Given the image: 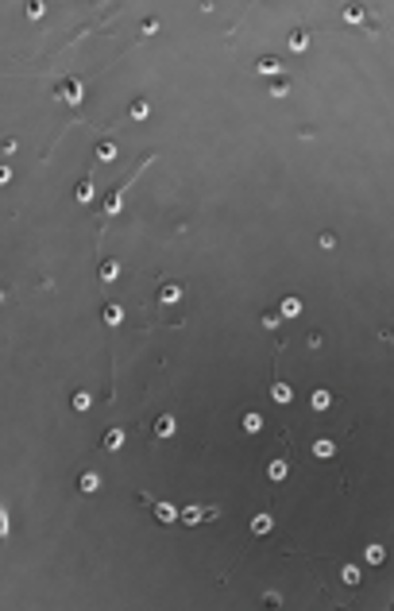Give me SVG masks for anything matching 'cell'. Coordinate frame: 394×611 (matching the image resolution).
Segmentation results:
<instances>
[{"label": "cell", "mask_w": 394, "mask_h": 611, "mask_svg": "<svg viewBox=\"0 0 394 611\" xmlns=\"http://www.w3.org/2000/svg\"><path fill=\"white\" fill-rule=\"evenodd\" d=\"M58 97H62V101H70V105H81V97H85V93H81L78 81H62V85H58Z\"/></svg>", "instance_id": "obj_1"}, {"label": "cell", "mask_w": 394, "mask_h": 611, "mask_svg": "<svg viewBox=\"0 0 394 611\" xmlns=\"http://www.w3.org/2000/svg\"><path fill=\"white\" fill-rule=\"evenodd\" d=\"M101 159H105V163H108V159H116V147H112V143H105V147H101Z\"/></svg>", "instance_id": "obj_28"}, {"label": "cell", "mask_w": 394, "mask_h": 611, "mask_svg": "<svg viewBox=\"0 0 394 611\" xmlns=\"http://www.w3.org/2000/svg\"><path fill=\"white\" fill-rule=\"evenodd\" d=\"M155 433H158V437H170V433H174V418H170V414H163V418L155 422Z\"/></svg>", "instance_id": "obj_9"}, {"label": "cell", "mask_w": 394, "mask_h": 611, "mask_svg": "<svg viewBox=\"0 0 394 611\" xmlns=\"http://www.w3.org/2000/svg\"><path fill=\"white\" fill-rule=\"evenodd\" d=\"M286 472H290V468H286V461H274L271 468H267V476H271V480H286Z\"/></svg>", "instance_id": "obj_18"}, {"label": "cell", "mask_w": 394, "mask_h": 611, "mask_svg": "<svg viewBox=\"0 0 394 611\" xmlns=\"http://www.w3.org/2000/svg\"><path fill=\"white\" fill-rule=\"evenodd\" d=\"M282 70V62H274V58H259V74H279Z\"/></svg>", "instance_id": "obj_20"}, {"label": "cell", "mask_w": 394, "mask_h": 611, "mask_svg": "<svg viewBox=\"0 0 394 611\" xmlns=\"http://www.w3.org/2000/svg\"><path fill=\"white\" fill-rule=\"evenodd\" d=\"M155 515L163 518V522H174V518H178V511H174L170 503H155Z\"/></svg>", "instance_id": "obj_13"}, {"label": "cell", "mask_w": 394, "mask_h": 611, "mask_svg": "<svg viewBox=\"0 0 394 611\" xmlns=\"http://www.w3.org/2000/svg\"><path fill=\"white\" fill-rule=\"evenodd\" d=\"M340 576L348 580V584H359V569H352V565H344V569H340Z\"/></svg>", "instance_id": "obj_21"}, {"label": "cell", "mask_w": 394, "mask_h": 611, "mask_svg": "<svg viewBox=\"0 0 394 611\" xmlns=\"http://www.w3.org/2000/svg\"><path fill=\"white\" fill-rule=\"evenodd\" d=\"M329 402H333L329 391H313V395H309V406H313V410H329Z\"/></svg>", "instance_id": "obj_7"}, {"label": "cell", "mask_w": 394, "mask_h": 611, "mask_svg": "<svg viewBox=\"0 0 394 611\" xmlns=\"http://www.w3.org/2000/svg\"><path fill=\"white\" fill-rule=\"evenodd\" d=\"M105 213H120V193H108V201H105Z\"/></svg>", "instance_id": "obj_22"}, {"label": "cell", "mask_w": 394, "mask_h": 611, "mask_svg": "<svg viewBox=\"0 0 394 611\" xmlns=\"http://www.w3.org/2000/svg\"><path fill=\"white\" fill-rule=\"evenodd\" d=\"M4 182H12V170H8V166H0V186H4Z\"/></svg>", "instance_id": "obj_30"}, {"label": "cell", "mask_w": 394, "mask_h": 611, "mask_svg": "<svg viewBox=\"0 0 394 611\" xmlns=\"http://www.w3.org/2000/svg\"><path fill=\"white\" fill-rule=\"evenodd\" d=\"M101 279H105V282L120 279V263H116V259H105V263H101Z\"/></svg>", "instance_id": "obj_8"}, {"label": "cell", "mask_w": 394, "mask_h": 611, "mask_svg": "<svg viewBox=\"0 0 394 611\" xmlns=\"http://www.w3.org/2000/svg\"><path fill=\"white\" fill-rule=\"evenodd\" d=\"M321 248H325V252H329V248H336V236H333V232H321Z\"/></svg>", "instance_id": "obj_26"}, {"label": "cell", "mask_w": 394, "mask_h": 611, "mask_svg": "<svg viewBox=\"0 0 394 611\" xmlns=\"http://www.w3.org/2000/svg\"><path fill=\"white\" fill-rule=\"evenodd\" d=\"M271 399H274V402H290V387L274 379V383H271Z\"/></svg>", "instance_id": "obj_11"}, {"label": "cell", "mask_w": 394, "mask_h": 611, "mask_svg": "<svg viewBox=\"0 0 394 611\" xmlns=\"http://www.w3.org/2000/svg\"><path fill=\"white\" fill-rule=\"evenodd\" d=\"M205 515L213 518L217 511H213V507H209V511H201V507H186V511H182V522H186V526H197V522H201Z\"/></svg>", "instance_id": "obj_2"}, {"label": "cell", "mask_w": 394, "mask_h": 611, "mask_svg": "<svg viewBox=\"0 0 394 611\" xmlns=\"http://www.w3.org/2000/svg\"><path fill=\"white\" fill-rule=\"evenodd\" d=\"M274 530V518L271 515H255L251 518V534H271Z\"/></svg>", "instance_id": "obj_4"}, {"label": "cell", "mask_w": 394, "mask_h": 611, "mask_svg": "<svg viewBox=\"0 0 394 611\" xmlns=\"http://www.w3.org/2000/svg\"><path fill=\"white\" fill-rule=\"evenodd\" d=\"M259 426H263V418H259L255 410H247V414H244V429H247V433H255Z\"/></svg>", "instance_id": "obj_19"}, {"label": "cell", "mask_w": 394, "mask_h": 611, "mask_svg": "<svg viewBox=\"0 0 394 611\" xmlns=\"http://www.w3.org/2000/svg\"><path fill=\"white\" fill-rule=\"evenodd\" d=\"M290 51H306V35H302V31H298V35H290Z\"/></svg>", "instance_id": "obj_23"}, {"label": "cell", "mask_w": 394, "mask_h": 611, "mask_svg": "<svg viewBox=\"0 0 394 611\" xmlns=\"http://www.w3.org/2000/svg\"><path fill=\"white\" fill-rule=\"evenodd\" d=\"M78 488L85 491V495H93V491L101 488V476H97V472H85V476H81V480H78Z\"/></svg>", "instance_id": "obj_6"}, {"label": "cell", "mask_w": 394, "mask_h": 611, "mask_svg": "<svg viewBox=\"0 0 394 611\" xmlns=\"http://www.w3.org/2000/svg\"><path fill=\"white\" fill-rule=\"evenodd\" d=\"M8 538V518H4V511H0V541Z\"/></svg>", "instance_id": "obj_29"}, {"label": "cell", "mask_w": 394, "mask_h": 611, "mask_svg": "<svg viewBox=\"0 0 394 611\" xmlns=\"http://www.w3.org/2000/svg\"><path fill=\"white\" fill-rule=\"evenodd\" d=\"M128 113H131V120H143V116H147L151 108H147V101L140 97V101H131V108H128Z\"/></svg>", "instance_id": "obj_17"}, {"label": "cell", "mask_w": 394, "mask_h": 611, "mask_svg": "<svg viewBox=\"0 0 394 611\" xmlns=\"http://www.w3.org/2000/svg\"><path fill=\"white\" fill-rule=\"evenodd\" d=\"M178 298H182V287H178V282H163V287H158V302H178Z\"/></svg>", "instance_id": "obj_3"}, {"label": "cell", "mask_w": 394, "mask_h": 611, "mask_svg": "<svg viewBox=\"0 0 394 611\" xmlns=\"http://www.w3.org/2000/svg\"><path fill=\"white\" fill-rule=\"evenodd\" d=\"M93 406V395L89 391H74V410H89Z\"/></svg>", "instance_id": "obj_12"}, {"label": "cell", "mask_w": 394, "mask_h": 611, "mask_svg": "<svg viewBox=\"0 0 394 611\" xmlns=\"http://www.w3.org/2000/svg\"><path fill=\"white\" fill-rule=\"evenodd\" d=\"M279 314H282V317H298V314H302V298H282Z\"/></svg>", "instance_id": "obj_5"}, {"label": "cell", "mask_w": 394, "mask_h": 611, "mask_svg": "<svg viewBox=\"0 0 394 611\" xmlns=\"http://www.w3.org/2000/svg\"><path fill=\"white\" fill-rule=\"evenodd\" d=\"M43 12H47L43 4H27V19H43Z\"/></svg>", "instance_id": "obj_24"}, {"label": "cell", "mask_w": 394, "mask_h": 611, "mask_svg": "<svg viewBox=\"0 0 394 611\" xmlns=\"http://www.w3.org/2000/svg\"><path fill=\"white\" fill-rule=\"evenodd\" d=\"M333 453H336V445H333V441H317V445H313V456H321V461H329Z\"/></svg>", "instance_id": "obj_14"}, {"label": "cell", "mask_w": 394, "mask_h": 611, "mask_svg": "<svg viewBox=\"0 0 394 611\" xmlns=\"http://www.w3.org/2000/svg\"><path fill=\"white\" fill-rule=\"evenodd\" d=\"M89 198H93V186L81 182V186H78V201H89Z\"/></svg>", "instance_id": "obj_25"}, {"label": "cell", "mask_w": 394, "mask_h": 611, "mask_svg": "<svg viewBox=\"0 0 394 611\" xmlns=\"http://www.w3.org/2000/svg\"><path fill=\"white\" fill-rule=\"evenodd\" d=\"M105 321H108V325H120V321H124V310H120L116 302H112V306H105Z\"/></svg>", "instance_id": "obj_16"}, {"label": "cell", "mask_w": 394, "mask_h": 611, "mask_svg": "<svg viewBox=\"0 0 394 611\" xmlns=\"http://www.w3.org/2000/svg\"><path fill=\"white\" fill-rule=\"evenodd\" d=\"M290 93V85H286V81H274V89H271V97H286Z\"/></svg>", "instance_id": "obj_27"}, {"label": "cell", "mask_w": 394, "mask_h": 611, "mask_svg": "<svg viewBox=\"0 0 394 611\" xmlns=\"http://www.w3.org/2000/svg\"><path fill=\"white\" fill-rule=\"evenodd\" d=\"M120 445H124V429H108V433H105V449L112 453V449H120Z\"/></svg>", "instance_id": "obj_10"}, {"label": "cell", "mask_w": 394, "mask_h": 611, "mask_svg": "<svg viewBox=\"0 0 394 611\" xmlns=\"http://www.w3.org/2000/svg\"><path fill=\"white\" fill-rule=\"evenodd\" d=\"M363 557H367V561H371V565H383V557H386V550H383V545H367V550H363Z\"/></svg>", "instance_id": "obj_15"}]
</instances>
